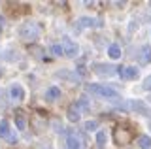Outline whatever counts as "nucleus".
<instances>
[{"label":"nucleus","mask_w":151,"mask_h":149,"mask_svg":"<svg viewBox=\"0 0 151 149\" xmlns=\"http://www.w3.org/2000/svg\"><path fill=\"white\" fill-rule=\"evenodd\" d=\"M132 138H134V128L129 127V125H119L113 130V142L117 145H127V143L132 142Z\"/></svg>","instance_id":"f257e3e1"},{"label":"nucleus","mask_w":151,"mask_h":149,"mask_svg":"<svg viewBox=\"0 0 151 149\" xmlns=\"http://www.w3.org/2000/svg\"><path fill=\"white\" fill-rule=\"evenodd\" d=\"M40 25H36V23H27V25L21 27V30H19V36H21V40L25 42H36L40 38Z\"/></svg>","instance_id":"f03ea898"},{"label":"nucleus","mask_w":151,"mask_h":149,"mask_svg":"<svg viewBox=\"0 0 151 149\" xmlns=\"http://www.w3.org/2000/svg\"><path fill=\"white\" fill-rule=\"evenodd\" d=\"M89 92L96 96H102V98H119V92H117L113 87H106V85H96V83H91L89 85Z\"/></svg>","instance_id":"7ed1b4c3"},{"label":"nucleus","mask_w":151,"mask_h":149,"mask_svg":"<svg viewBox=\"0 0 151 149\" xmlns=\"http://www.w3.org/2000/svg\"><path fill=\"white\" fill-rule=\"evenodd\" d=\"M66 147H68V149H83L85 147L83 136L78 134V132H70L68 136H66Z\"/></svg>","instance_id":"20e7f679"},{"label":"nucleus","mask_w":151,"mask_h":149,"mask_svg":"<svg viewBox=\"0 0 151 149\" xmlns=\"http://www.w3.org/2000/svg\"><path fill=\"white\" fill-rule=\"evenodd\" d=\"M0 138L6 140V142H9V143H15L17 142V138H15V134L12 132L8 121H2V123H0Z\"/></svg>","instance_id":"39448f33"},{"label":"nucleus","mask_w":151,"mask_h":149,"mask_svg":"<svg viewBox=\"0 0 151 149\" xmlns=\"http://www.w3.org/2000/svg\"><path fill=\"white\" fill-rule=\"evenodd\" d=\"M60 45H63L64 57H76V55H78V44H76V42L68 40V38H64Z\"/></svg>","instance_id":"423d86ee"},{"label":"nucleus","mask_w":151,"mask_h":149,"mask_svg":"<svg viewBox=\"0 0 151 149\" xmlns=\"http://www.w3.org/2000/svg\"><path fill=\"white\" fill-rule=\"evenodd\" d=\"M129 108L132 111H136V113H140V115H151V111L149 108L144 104L142 100H129Z\"/></svg>","instance_id":"0eeeda50"},{"label":"nucleus","mask_w":151,"mask_h":149,"mask_svg":"<svg viewBox=\"0 0 151 149\" xmlns=\"http://www.w3.org/2000/svg\"><path fill=\"white\" fill-rule=\"evenodd\" d=\"M119 76H121V80H136L138 77V68L136 66H121Z\"/></svg>","instance_id":"6e6552de"},{"label":"nucleus","mask_w":151,"mask_h":149,"mask_svg":"<svg viewBox=\"0 0 151 149\" xmlns=\"http://www.w3.org/2000/svg\"><path fill=\"white\" fill-rule=\"evenodd\" d=\"M66 117H68L72 123H76V121H79V117H81V108L78 106V102H74V104H70L68 111H66Z\"/></svg>","instance_id":"1a4fd4ad"},{"label":"nucleus","mask_w":151,"mask_h":149,"mask_svg":"<svg viewBox=\"0 0 151 149\" xmlns=\"http://www.w3.org/2000/svg\"><path fill=\"white\" fill-rule=\"evenodd\" d=\"M138 62L144 64V66L151 62V47H149V45H144V47L140 49V53H138Z\"/></svg>","instance_id":"9d476101"},{"label":"nucleus","mask_w":151,"mask_h":149,"mask_svg":"<svg viewBox=\"0 0 151 149\" xmlns=\"http://www.w3.org/2000/svg\"><path fill=\"white\" fill-rule=\"evenodd\" d=\"M93 70L100 76H110V74L115 72V66H111V64H93Z\"/></svg>","instance_id":"9b49d317"},{"label":"nucleus","mask_w":151,"mask_h":149,"mask_svg":"<svg viewBox=\"0 0 151 149\" xmlns=\"http://www.w3.org/2000/svg\"><path fill=\"white\" fill-rule=\"evenodd\" d=\"M9 95H12L13 100H23V98H25V91H23L21 85H12V89H9Z\"/></svg>","instance_id":"f8f14e48"},{"label":"nucleus","mask_w":151,"mask_h":149,"mask_svg":"<svg viewBox=\"0 0 151 149\" xmlns=\"http://www.w3.org/2000/svg\"><path fill=\"white\" fill-rule=\"evenodd\" d=\"M59 96H60V89H59V87H51V89H47V92H45V98H47V102L57 100Z\"/></svg>","instance_id":"ddd939ff"},{"label":"nucleus","mask_w":151,"mask_h":149,"mask_svg":"<svg viewBox=\"0 0 151 149\" xmlns=\"http://www.w3.org/2000/svg\"><path fill=\"white\" fill-rule=\"evenodd\" d=\"M108 55H110L111 59H119L121 57V49H119V45H110V47H108Z\"/></svg>","instance_id":"4468645a"},{"label":"nucleus","mask_w":151,"mask_h":149,"mask_svg":"<svg viewBox=\"0 0 151 149\" xmlns=\"http://www.w3.org/2000/svg\"><path fill=\"white\" fill-rule=\"evenodd\" d=\"M138 145L142 149H151V138L149 136H140L138 138Z\"/></svg>","instance_id":"2eb2a0df"},{"label":"nucleus","mask_w":151,"mask_h":149,"mask_svg":"<svg viewBox=\"0 0 151 149\" xmlns=\"http://www.w3.org/2000/svg\"><path fill=\"white\" fill-rule=\"evenodd\" d=\"M15 123H17V128L19 130H25L27 128V121H25V115H23V113H17L15 115Z\"/></svg>","instance_id":"dca6fc26"},{"label":"nucleus","mask_w":151,"mask_h":149,"mask_svg":"<svg viewBox=\"0 0 151 149\" xmlns=\"http://www.w3.org/2000/svg\"><path fill=\"white\" fill-rule=\"evenodd\" d=\"M76 25H89V27H93V25H100V21H96V19H89V17H83V19H79Z\"/></svg>","instance_id":"f3484780"},{"label":"nucleus","mask_w":151,"mask_h":149,"mask_svg":"<svg viewBox=\"0 0 151 149\" xmlns=\"http://www.w3.org/2000/svg\"><path fill=\"white\" fill-rule=\"evenodd\" d=\"M96 142H98V145H104V143H106V132H104V130H98L96 132Z\"/></svg>","instance_id":"a211bd4d"},{"label":"nucleus","mask_w":151,"mask_h":149,"mask_svg":"<svg viewBox=\"0 0 151 149\" xmlns=\"http://www.w3.org/2000/svg\"><path fill=\"white\" fill-rule=\"evenodd\" d=\"M51 51H53V53L57 55V57H64V51H63V45H60V44L53 45V47H51Z\"/></svg>","instance_id":"6ab92c4d"},{"label":"nucleus","mask_w":151,"mask_h":149,"mask_svg":"<svg viewBox=\"0 0 151 149\" xmlns=\"http://www.w3.org/2000/svg\"><path fill=\"white\" fill-rule=\"evenodd\" d=\"M85 128H87V130H96L98 123H96V121H87V123H85Z\"/></svg>","instance_id":"aec40b11"},{"label":"nucleus","mask_w":151,"mask_h":149,"mask_svg":"<svg viewBox=\"0 0 151 149\" xmlns=\"http://www.w3.org/2000/svg\"><path fill=\"white\" fill-rule=\"evenodd\" d=\"M144 89H147V91H151V76H147L144 80Z\"/></svg>","instance_id":"412c9836"},{"label":"nucleus","mask_w":151,"mask_h":149,"mask_svg":"<svg viewBox=\"0 0 151 149\" xmlns=\"http://www.w3.org/2000/svg\"><path fill=\"white\" fill-rule=\"evenodd\" d=\"M4 23H6V21H4V17L0 15V27H4Z\"/></svg>","instance_id":"4be33fe9"},{"label":"nucleus","mask_w":151,"mask_h":149,"mask_svg":"<svg viewBox=\"0 0 151 149\" xmlns=\"http://www.w3.org/2000/svg\"><path fill=\"white\" fill-rule=\"evenodd\" d=\"M0 76H2V72H0Z\"/></svg>","instance_id":"5701e85b"},{"label":"nucleus","mask_w":151,"mask_h":149,"mask_svg":"<svg viewBox=\"0 0 151 149\" xmlns=\"http://www.w3.org/2000/svg\"><path fill=\"white\" fill-rule=\"evenodd\" d=\"M149 127H151V125H149Z\"/></svg>","instance_id":"b1692460"}]
</instances>
